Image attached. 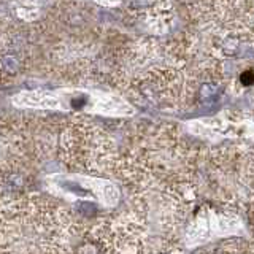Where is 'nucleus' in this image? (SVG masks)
<instances>
[{"label": "nucleus", "instance_id": "f03ea898", "mask_svg": "<svg viewBox=\"0 0 254 254\" xmlns=\"http://www.w3.org/2000/svg\"><path fill=\"white\" fill-rule=\"evenodd\" d=\"M240 81L245 86H251L254 83V71L253 70H245L240 75Z\"/></svg>", "mask_w": 254, "mask_h": 254}, {"label": "nucleus", "instance_id": "f257e3e1", "mask_svg": "<svg viewBox=\"0 0 254 254\" xmlns=\"http://www.w3.org/2000/svg\"><path fill=\"white\" fill-rule=\"evenodd\" d=\"M2 67H3V70L6 71V73L14 75L16 71L19 70V61H18V58H16L14 54H6L3 58V61H2Z\"/></svg>", "mask_w": 254, "mask_h": 254}, {"label": "nucleus", "instance_id": "7ed1b4c3", "mask_svg": "<svg viewBox=\"0 0 254 254\" xmlns=\"http://www.w3.org/2000/svg\"><path fill=\"white\" fill-rule=\"evenodd\" d=\"M159 254H167V253H159Z\"/></svg>", "mask_w": 254, "mask_h": 254}]
</instances>
